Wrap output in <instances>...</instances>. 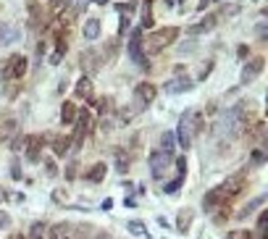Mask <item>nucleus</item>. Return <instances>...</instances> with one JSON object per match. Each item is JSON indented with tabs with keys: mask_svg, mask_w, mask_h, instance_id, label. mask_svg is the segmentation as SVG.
<instances>
[{
	"mask_svg": "<svg viewBox=\"0 0 268 239\" xmlns=\"http://www.w3.org/2000/svg\"><path fill=\"white\" fill-rule=\"evenodd\" d=\"M103 176H105V163H95V166L87 171V181L97 184V181H103Z\"/></svg>",
	"mask_w": 268,
	"mask_h": 239,
	"instance_id": "21",
	"label": "nucleus"
},
{
	"mask_svg": "<svg viewBox=\"0 0 268 239\" xmlns=\"http://www.w3.org/2000/svg\"><path fill=\"white\" fill-rule=\"evenodd\" d=\"M192 87H195V82L189 79V76H184V74H176L174 79L166 82V92H168V95H184V92H189Z\"/></svg>",
	"mask_w": 268,
	"mask_h": 239,
	"instance_id": "8",
	"label": "nucleus"
},
{
	"mask_svg": "<svg viewBox=\"0 0 268 239\" xmlns=\"http://www.w3.org/2000/svg\"><path fill=\"white\" fill-rule=\"evenodd\" d=\"M174 160V155H168V152H163V150H155L150 155V174H152V179L155 181H160V179H166V171H168V163Z\"/></svg>",
	"mask_w": 268,
	"mask_h": 239,
	"instance_id": "6",
	"label": "nucleus"
},
{
	"mask_svg": "<svg viewBox=\"0 0 268 239\" xmlns=\"http://www.w3.org/2000/svg\"><path fill=\"white\" fill-rule=\"evenodd\" d=\"M226 239H252V234H250V231H244V229H237V231H232Z\"/></svg>",
	"mask_w": 268,
	"mask_h": 239,
	"instance_id": "31",
	"label": "nucleus"
},
{
	"mask_svg": "<svg viewBox=\"0 0 268 239\" xmlns=\"http://www.w3.org/2000/svg\"><path fill=\"white\" fill-rule=\"evenodd\" d=\"M45 171H48V176H56L58 171H56V163L53 160H45Z\"/></svg>",
	"mask_w": 268,
	"mask_h": 239,
	"instance_id": "37",
	"label": "nucleus"
},
{
	"mask_svg": "<svg viewBox=\"0 0 268 239\" xmlns=\"http://www.w3.org/2000/svg\"><path fill=\"white\" fill-rule=\"evenodd\" d=\"M176 171H179L181 179L187 176V158H184V155H181V158H176Z\"/></svg>",
	"mask_w": 268,
	"mask_h": 239,
	"instance_id": "29",
	"label": "nucleus"
},
{
	"mask_svg": "<svg viewBox=\"0 0 268 239\" xmlns=\"http://www.w3.org/2000/svg\"><path fill=\"white\" fill-rule=\"evenodd\" d=\"M74 234H76L74 223H56V226H50L48 239H74Z\"/></svg>",
	"mask_w": 268,
	"mask_h": 239,
	"instance_id": "12",
	"label": "nucleus"
},
{
	"mask_svg": "<svg viewBox=\"0 0 268 239\" xmlns=\"http://www.w3.org/2000/svg\"><path fill=\"white\" fill-rule=\"evenodd\" d=\"M189 226H192V210L184 208V210H179V223H176V229H179L181 234H187Z\"/></svg>",
	"mask_w": 268,
	"mask_h": 239,
	"instance_id": "18",
	"label": "nucleus"
},
{
	"mask_svg": "<svg viewBox=\"0 0 268 239\" xmlns=\"http://www.w3.org/2000/svg\"><path fill=\"white\" fill-rule=\"evenodd\" d=\"M242 187H244V176H242V174H234L232 179H226L224 184H218L216 189H210L208 195H205L203 208H205V210H210V208H216V205H221V203H226V200H229V197H234Z\"/></svg>",
	"mask_w": 268,
	"mask_h": 239,
	"instance_id": "1",
	"label": "nucleus"
},
{
	"mask_svg": "<svg viewBox=\"0 0 268 239\" xmlns=\"http://www.w3.org/2000/svg\"><path fill=\"white\" fill-rule=\"evenodd\" d=\"M181 184H184V179H181V176H176V179H174L171 184H166V192H168V195H174V192L179 189Z\"/></svg>",
	"mask_w": 268,
	"mask_h": 239,
	"instance_id": "30",
	"label": "nucleus"
},
{
	"mask_svg": "<svg viewBox=\"0 0 268 239\" xmlns=\"http://www.w3.org/2000/svg\"><path fill=\"white\" fill-rule=\"evenodd\" d=\"M95 239H111V237L105 234V231H97V234H95Z\"/></svg>",
	"mask_w": 268,
	"mask_h": 239,
	"instance_id": "46",
	"label": "nucleus"
},
{
	"mask_svg": "<svg viewBox=\"0 0 268 239\" xmlns=\"http://www.w3.org/2000/svg\"><path fill=\"white\" fill-rule=\"evenodd\" d=\"M76 113H79V108L74 103H63V108H60V124H74Z\"/></svg>",
	"mask_w": 268,
	"mask_h": 239,
	"instance_id": "16",
	"label": "nucleus"
},
{
	"mask_svg": "<svg viewBox=\"0 0 268 239\" xmlns=\"http://www.w3.org/2000/svg\"><path fill=\"white\" fill-rule=\"evenodd\" d=\"M258 37H260V40H266V21H258Z\"/></svg>",
	"mask_w": 268,
	"mask_h": 239,
	"instance_id": "40",
	"label": "nucleus"
},
{
	"mask_svg": "<svg viewBox=\"0 0 268 239\" xmlns=\"http://www.w3.org/2000/svg\"><path fill=\"white\" fill-rule=\"evenodd\" d=\"M152 100H155V87H152L150 82L137 84V90H134V108L137 111H145Z\"/></svg>",
	"mask_w": 268,
	"mask_h": 239,
	"instance_id": "7",
	"label": "nucleus"
},
{
	"mask_svg": "<svg viewBox=\"0 0 268 239\" xmlns=\"http://www.w3.org/2000/svg\"><path fill=\"white\" fill-rule=\"evenodd\" d=\"M21 37V29L11 27V24H3L0 27V45H13Z\"/></svg>",
	"mask_w": 268,
	"mask_h": 239,
	"instance_id": "13",
	"label": "nucleus"
},
{
	"mask_svg": "<svg viewBox=\"0 0 268 239\" xmlns=\"http://www.w3.org/2000/svg\"><path fill=\"white\" fill-rule=\"evenodd\" d=\"M74 239H84V237H82V234H79V231H76V234H74Z\"/></svg>",
	"mask_w": 268,
	"mask_h": 239,
	"instance_id": "50",
	"label": "nucleus"
},
{
	"mask_svg": "<svg viewBox=\"0 0 268 239\" xmlns=\"http://www.w3.org/2000/svg\"><path fill=\"white\" fill-rule=\"evenodd\" d=\"M174 145H176L174 132H166L163 137H160V148H158V150H163V152H168V155H174Z\"/></svg>",
	"mask_w": 268,
	"mask_h": 239,
	"instance_id": "22",
	"label": "nucleus"
},
{
	"mask_svg": "<svg viewBox=\"0 0 268 239\" xmlns=\"http://www.w3.org/2000/svg\"><path fill=\"white\" fill-rule=\"evenodd\" d=\"M252 160H255V163H263V160H266V152H263V150H255V152H252Z\"/></svg>",
	"mask_w": 268,
	"mask_h": 239,
	"instance_id": "39",
	"label": "nucleus"
},
{
	"mask_svg": "<svg viewBox=\"0 0 268 239\" xmlns=\"http://www.w3.org/2000/svg\"><path fill=\"white\" fill-rule=\"evenodd\" d=\"M0 200H5V189L3 187H0Z\"/></svg>",
	"mask_w": 268,
	"mask_h": 239,
	"instance_id": "49",
	"label": "nucleus"
},
{
	"mask_svg": "<svg viewBox=\"0 0 268 239\" xmlns=\"http://www.w3.org/2000/svg\"><path fill=\"white\" fill-rule=\"evenodd\" d=\"M129 231H132V234H145V237H150L148 229H145L140 221H132V223H129Z\"/></svg>",
	"mask_w": 268,
	"mask_h": 239,
	"instance_id": "28",
	"label": "nucleus"
},
{
	"mask_svg": "<svg viewBox=\"0 0 268 239\" xmlns=\"http://www.w3.org/2000/svg\"><path fill=\"white\" fill-rule=\"evenodd\" d=\"M192 50H195V42L192 40L184 42V45H179V53H184V56H187V53H192Z\"/></svg>",
	"mask_w": 268,
	"mask_h": 239,
	"instance_id": "35",
	"label": "nucleus"
},
{
	"mask_svg": "<svg viewBox=\"0 0 268 239\" xmlns=\"http://www.w3.org/2000/svg\"><path fill=\"white\" fill-rule=\"evenodd\" d=\"M247 53H250L247 45H239V48H237V56H239V58H247Z\"/></svg>",
	"mask_w": 268,
	"mask_h": 239,
	"instance_id": "41",
	"label": "nucleus"
},
{
	"mask_svg": "<svg viewBox=\"0 0 268 239\" xmlns=\"http://www.w3.org/2000/svg\"><path fill=\"white\" fill-rule=\"evenodd\" d=\"M68 145H71V140H68V137H56V140H53V150H56V155L63 158L66 150H68Z\"/></svg>",
	"mask_w": 268,
	"mask_h": 239,
	"instance_id": "23",
	"label": "nucleus"
},
{
	"mask_svg": "<svg viewBox=\"0 0 268 239\" xmlns=\"http://www.w3.org/2000/svg\"><path fill=\"white\" fill-rule=\"evenodd\" d=\"M58 5L60 8H71V0H58Z\"/></svg>",
	"mask_w": 268,
	"mask_h": 239,
	"instance_id": "44",
	"label": "nucleus"
},
{
	"mask_svg": "<svg viewBox=\"0 0 268 239\" xmlns=\"http://www.w3.org/2000/svg\"><path fill=\"white\" fill-rule=\"evenodd\" d=\"M29 239H45V223H34L29 231Z\"/></svg>",
	"mask_w": 268,
	"mask_h": 239,
	"instance_id": "26",
	"label": "nucleus"
},
{
	"mask_svg": "<svg viewBox=\"0 0 268 239\" xmlns=\"http://www.w3.org/2000/svg\"><path fill=\"white\" fill-rule=\"evenodd\" d=\"M74 95H76V97H82V100H92V82H89L87 76H82V79L76 82Z\"/></svg>",
	"mask_w": 268,
	"mask_h": 239,
	"instance_id": "14",
	"label": "nucleus"
},
{
	"mask_svg": "<svg viewBox=\"0 0 268 239\" xmlns=\"http://www.w3.org/2000/svg\"><path fill=\"white\" fill-rule=\"evenodd\" d=\"M208 3H210V0H200V5H197V11H205V8H208Z\"/></svg>",
	"mask_w": 268,
	"mask_h": 239,
	"instance_id": "45",
	"label": "nucleus"
},
{
	"mask_svg": "<svg viewBox=\"0 0 268 239\" xmlns=\"http://www.w3.org/2000/svg\"><path fill=\"white\" fill-rule=\"evenodd\" d=\"M263 66H266V58H260V56H258V58H252L250 63L242 68V76H239V82H242V84H250V82L255 79V76H258L260 71H263Z\"/></svg>",
	"mask_w": 268,
	"mask_h": 239,
	"instance_id": "11",
	"label": "nucleus"
},
{
	"mask_svg": "<svg viewBox=\"0 0 268 239\" xmlns=\"http://www.w3.org/2000/svg\"><path fill=\"white\" fill-rule=\"evenodd\" d=\"M197 132H200V116H197L195 111H184L181 113V119H179V126H176V132H174L179 148L189 150V145H192Z\"/></svg>",
	"mask_w": 268,
	"mask_h": 239,
	"instance_id": "2",
	"label": "nucleus"
},
{
	"mask_svg": "<svg viewBox=\"0 0 268 239\" xmlns=\"http://www.w3.org/2000/svg\"><path fill=\"white\" fill-rule=\"evenodd\" d=\"M266 226H268V215L260 213L258 215V237H266Z\"/></svg>",
	"mask_w": 268,
	"mask_h": 239,
	"instance_id": "27",
	"label": "nucleus"
},
{
	"mask_svg": "<svg viewBox=\"0 0 268 239\" xmlns=\"http://www.w3.org/2000/svg\"><path fill=\"white\" fill-rule=\"evenodd\" d=\"M11 174H13V179H21V171H19V163H13V166H11Z\"/></svg>",
	"mask_w": 268,
	"mask_h": 239,
	"instance_id": "42",
	"label": "nucleus"
},
{
	"mask_svg": "<svg viewBox=\"0 0 268 239\" xmlns=\"http://www.w3.org/2000/svg\"><path fill=\"white\" fill-rule=\"evenodd\" d=\"M66 195H63V192H60V189H56V192H53V200H56V203H60V200H63Z\"/></svg>",
	"mask_w": 268,
	"mask_h": 239,
	"instance_id": "43",
	"label": "nucleus"
},
{
	"mask_svg": "<svg viewBox=\"0 0 268 239\" xmlns=\"http://www.w3.org/2000/svg\"><path fill=\"white\" fill-rule=\"evenodd\" d=\"M13 134H19V121H5V124H0V142H8Z\"/></svg>",
	"mask_w": 268,
	"mask_h": 239,
	"instance_id": "15",
	"label": "nucleus"
},
{
	"mask_svg": "<svg viewBox=\"0 0 268 239\" xmlns=\"http://www.w3.org/2000/svg\"><path fill=\"white\" fill-rule=\"evenodd\" d=\"M74 174H76V163H68L66 166V179H76Z\"/></svg>",
	"mask_w": 268,
	"mask_h": 239,
	"instance_id": "38",
	"label": "nucleus"
},
{
	"mask_svg": "<svg viewBox=\"0 0 268 239\" xmlns=\"http://www.w3.org/2000/svg\"><path fill=\"white\" fill-rule=\"evenodd\" d=\"M210 68H213V60H205V63H203V68H200V74H197V79H205Z\"/></svg>",
	"mask_w": 268,
	"mask_h": 239,
	"instance_id": "32",
	"label": "nucleus"
},
{
	"mask_svg": "<svg viewBox=\"0 0 268 239\" xmlns=\"http://www.w3.org/2000/svg\"><path fill=\"white\" fill-rule=\"evenodd\" d=\"M263 203H266V195H260L258 200H252V203H250L247 208H244V210H242L239 215H242V218H244V215H247V213H252V210H255V208H260V205H263Z\"/></svg>",
	"mask_w": 268,
	"mask_h": 239,
	"instance_id": "25",
	"label": "nucleus"
},
{
	"mask_svg": "<svg viewBox=\"0 0 268 239\" xmlns=\"http://www.w3.org/2000/svg\"><path fill=\"white\" fill-rule=\"evenodd\" d=\"M84 37H87V40H97V37H100V21L97 19L84 21Z\"/></svg>",
	"mask_w": 268,
	"mask_h": 239,
	"instance_id": "17",
	"label": "nucleus"
},
{
	"mask_svg": "<svg viewBox=\"0 0 268 239\" xmlns=\"http://www.w3.org/2000/svg\"><path fill=\"white\" fill-rule=\"evenodd\" d=\"M89 126H92V111L82 108V111L76 113V129H74V142H76V145H79L82 137L89 132Z\"/></svg>",
	"mask_w": 268,
	"mask_h": 239,
	"instance_id": "9",
	"label": "nucleus"
},
{
	"mask_svg": "<svg viewBox=\"0 0 268 239\" xmlns=\"http://www.w3.org/2000/svg\"><path fill=\"white\" fill-rule=\"evenodd\" d=\"M168 5H179V3H184V0H166Z\"/></svg>",
	"mask_w": 268,
	"mask_h": 239,
	"instance_id": "47",
	"label": "nucleus"
},
{
	"mask_svg": "<svg viewBox=\"0 0 268 239\" xmlns=\"http://www.w3.org/2000/svg\"><path fill=\"white\" fill-rule=\"evenodd\" d=\"M255 137H258V140H263V137H266V121H260V124L255 126Z\"/></svg>",
	"mask_w": 268,
	"mask_h": 239,
	"instance_id": "34",
	"label": "nucleus"
},
{
	"mask_svg": "<svg viewBox=\"0 0 268 239\" xmlns=\"http://www.w3.org/2000/svg\"><path fill=\"white\" fill-rule=\"evenodd\" d=\"M11 239H24V237H21V234H16V237H11Z\"/></svg>",
	"mask_w": 268,
	"mask_h": 239,
	"instance_id": "51",
	"label": "nucleus"
},
{
	"mask_svg": "<svg viewBox=\"0 0 268 239\" xmlns=\"http://www.w3.org/2000/svg\"><path fill=\"white\" fill-rule=\"evenodd\" d=\"M129 58L137 66H142L145 71H150V60L145 58V50H142V32L140 29H132V34H129Z\"/></svg>",
	"mask_w": 268,
	"mask_h": 239,
	"instance_id": "5",
	"label": "nucleus"
},
{
	"mask_svg": "<svg viewBox=\"0 0 268 239\" xmlns=\"http://www.w3.org/2000/svg\"><path fill=\"white\" fill-rule=\"evenodd\" d=\"M142 27L150 29L152 27V11H150V0L145 3V11H142Z\"/></svg>",
	"mask_w": 268,
	"mask_h": 239,
	"instance_id": "24",
	"label": "nucleus"
},
{
	"mask_svg": "<svg viewBox=\"0 0 268 239\" xmlns=\"http://www.w3.org/2000/svg\"><path fill=\"white\" fill-rule=\"evenodd\" d=\"M82 63H84V68H87V71H95L97 68V63H100V56H97V50H87L82 56Z\"/></svg>",
	"mask_w": 268,
	"mask_h": 239,
	"instance_id": "20",
	"label": "nucleus"
},
{
	"mask_svg": "<svg viewBox=\"0 0 268 239\" xmlns=\"http://www.w3.org/2000/svg\"><path fill=\"white\" fill-rule=\"evenodd\" d=\"M24 74H27V58H24V56H19V53H13V56L3 63V68H0V82L21 79Z\"/></svg>",
	"mask_w": 268,
	"mask_h": 239,
	"instance_id": "4",
	"label": "nucleus"
},
{
	"mask_svg": "<svg viewBox=\"0 0 268 239\" xmlns=\"http://www.w3.org/2000/svg\"><path fill=\"white\" fill-rule=\"evenodd\" d=\"M92 3H97V5H105V3H108V0H92Z\"/></svg>",
	"mask_w": 268,
	"mask_h": 239,
	"instance_id": "48",
	"label": "nucleus"
},
{
	"mask_svg": "<svg viewBox=\"0 0 268 239\" xmlns=\"http://www.w3.org/2000/svg\"><path fill=\"white\" fill-rule=\"evenodd\" d=\"M258 239H266V237H258Z\"/></svg>",
	"mask_w": 268,
	"mask_h": 239,
	"instance_id": "52",
	"label": "nucleus"
},
{
	"mask_svg": "<svg viewBox=\"0 0 268 239\" xmlns=\"http://www.w3.org/2000/svg\"><path fill=\"white\" fill-rule=\"evenodd\" d=\"M216 21H218V16H208L205 21H200V24L189 27L187 32H189V34H200V32H208V29H213V27H216Z\"/></svg>",
	"mask_w": 268,
	"mask_h": 239,
	"instance_id": "19",
	"label": "nucleus"
},
{
	"mask_svg": "<svg viewBox=\"0 0 268 239\" xmlns=\"http://www.w3.org/2000/svg\"><path fill=\"white\" fill-rule=\"evenodd\" d=\"M8 226H11V215L0 210V229H8Z\"/></svg>",
	"mask_w": 268,
	"mask_h": 239,
	"instance_id": "33",
	"label": "nucleus"
},
{
	"mask_svg": "<svg viewBox=\"0 0 268 239\" xmlns=\"http://www.w3.org/2000/svg\"><path fill=\"white\" fill-rule=\"evenodd\" d=\"M24 145H27V137H21V134H19L16 140H13V145H11V148H13V150H19V148H24Z\"/></svg>",
	"mask_w": 268,
	"mask_h": 239,
	"instance_id": "36",
	"label": "nucleus"
},
{
	"mask_svg": "<svg viewBox=\"0 0 268 239\" xmlns=\"http://www.w3.org/2000/svg\"><path fill=\"white\" fill-rule=\"evenodd\" d=\"M176 37H179V29H176V27L155 29V32H150V34H148V40H145V48H142V50L160 53L163 48H168L171 42H176Z\"/></svg>",
	"mask_w": 268,
	"mask_h": 239,
	"instance_id": "3",
	"label": "nucleus"
},
{
	"mask_svg": "<svg viewBox=\"0 0 268 239\" xmlns=\"http://www.w3.org/2000/svg\"><path fill=\"white\" fill-rule=\"evenodd\" d=\"M42 134H32V137H27V160L29 163H40V155H42Z\"/></svg>",
	"mask_w": 268,
	"mask_h": 239,
	"instance_id": "10",
	"label": "nucleus"
}]
</instances>
